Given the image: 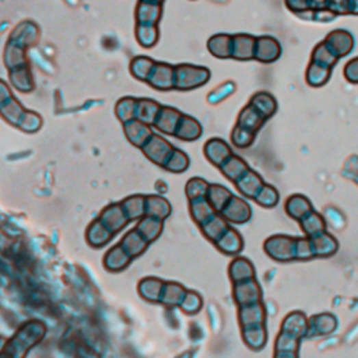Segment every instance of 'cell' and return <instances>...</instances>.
I'll return each mask as SVG.
<instances>
[{
    "label": "cell",
    "instance_id": "obj_1",
    "mask_svg": "<svg viewBox=\"0 0 358 358\" xmlns=\"http://www.w3.org/2000/svg\"><path fill=\"white\" fill-rule=\"evenodd\" d=\"M162 230V218L144 216L142 222L127 233L122 241L105 255V266L110 270H123L130 260L143 253L150 242H153Z\"/></svg>",
    "mask_w": 358,
    "mask_h": 358
},
{
    "label": "cell",
    "instance_id": "obj_2",
    "mask_svg": "<svg viewBox=\"0 0 358 358\" xmlns=\"http://www.w3.org/2000/svg\"><path fill=\"white\" fill-rule=\"evenodd\" d=\"M135 220H139V217L127 207L125 201L110 205L88 227L87 241L94 248H101L123 229L127 221Z\"/></svg>",
    "mask_w": 358,
    "mask_h": 358
},
{
    "label": "cell",
    "instance_id": "obj_3",
    "mask_svg": "<svg viewBox=\"0 0 358 358\" xmlns=\"http://www.w3.org/2000/svg\"><path fill=\"white\" fill-rule=\"evenodd\" d=\"M210 80V71L193 64L175 66V90L190 91L205 86Z\"/></svg>",
    "mask_w": 358,
    "mask_h": 358
},
{
    "label": "cell",
    "instance_id": "obj_4",
    "mask_svg": "<svg viewBox=\"0 0 358 358\" xmlns=\"http://www.w3.org/2000/svg\"><path fill=\"white\" fill-rule=\"evenodd\" d=\"M140 150L151 162L159 166L161 168H166L167 162L170 161L172 153L175 151L171 143H168L166 139H162L159 135L155 133L150 136V139L143 144Z\"/></svg>",
    "mask_w": 358,
    "mask_h": 358
},
{
    "label": "cell",
    "instance_id": "obj_5",
    "mask_svg": "<svg viewBox=\"0 0 358 358\" xmlns=\"http://www.w3.org/2000/svg\"><path fill=\"white\" fill-rule=\"evenodd\" d=\"M296 244L297 238L274 235L266 241L265 251L274 260H279V262H290V260L296 259Z\"/></svg>",
    "mask_w": 358,
    "mask_h": 358
},
{
    "label": "cell",
    "instance_id": "obj_6",
    "mask_svg": "<svg viewBox=\"0 0 358 358\" xmlns=\"http://www.w3.org/2000/svg\"><path fill=\"white\" fill-rule=\"evenodd\" d=\"M149 86L158 91H170L175 88V66L168 63L155 62L147 79Z\"/></svg>",
    "mask_w": 358,
    "mask_h": 358
},
{
    "label": "cell",
    "instance_id": "obj_7",
    "mask_svg": "<svg viewBox=\"0 0 358 358\" xmlns=\"http://www.w3.org/2000/svg\"><path fill=\"white\" fill-rule=\"evenodd\" d=\"M281 56V45L272 36H260L256 37L255 47V60L260 63H274Z\"/></svg>",
    "mask_w": 358,
    "mask_h": 358
},
{
    "label": "cell",
    "instance_id": "obj_8",
    "mask_svg": "<svg viewBox=\"0 0 358 358\" xmlns=\"http://www.w3.org/2000/svg\"><path fill=\"white\" fill-rule=\"evenodd\" d=\"M234 297L238 304V308L262 303L260 301L262 292H260V287L255 279L234 283Z\"/></svg>",
    "mask_w": 358,
    "mask_h": 358
},
{
    "label": "cell",
    "instance_id": "obj_9",
    "mask_svg": "<svg viewBox=\"0 0 358 358\" xmlns=\"http://www.w3.org/2000/svg\"><path fill=\"white\" fill-rule=\"evenodd\" d=\"M323 41L327 42V45L333 51V53L339 59L350 55L354 49V37L347 29L343 28L333 29Z\"/></svg>",
    "mask_w": 358,
    "mask_h": 358
},
{
    "label": "cell",
    "instance_id": "obj_10",
    "mask_svg": "<svg viewBox=\"0 0 358 358\" xmlns=\"http://www.w3.org/2000/svg\"><path fill=\"white\" fill-rule=\"evenodd\" d=\"M265 322H266V309L262 303L240 308V323L242 332L259 327H266Z\"/></svg>",
    "mask_w": 358,
    "mask_h": 358
},
{
    "label": "cell",
    "instance_id": "obj_11",
    "mask_svg": "<svg viewBox=\"0 0 358 358\" xmlns=\"http://www.w3.org/2000/svg\"><path fill=\"white\" fill-rule=\"evenodd\" d=\"M220 214L231 224H245L246 221H249L252 210L244 199L233 196Z\"/></svg>",
    "mask_w": 358,
    "mask_h": 358
},
{
    "label": "cell",
    "instance_id": "obj_12",
    "mask_svg": "<svg viewBox=\"0 0 358 358\" xmlns=\"http://www.w3.org/2000/svg\"><path fill=\"white\" fill-rule=\"evenodd\" d=\"M182 115H183L182 112H179L172 107H161L153 126L161 133L174 136Z\"/></svg>",
    "mask_w": 358,
    "mask_h": 358
},
{
    "label": "cell",
    "instance_id": "obj_13",
    "mask_svg": "<svg viewBox=\"0 0 358 358\" xmlns=\"http://www.w3.org/2000/svg\"><path fill=\"white\" fill-rule=\"evenodd\" d=\"M205 155L213 166L220 168L233 155V150L222 139L213 138L205 144Z\"/></svg>",
    "mask_w": 358,
    "mask_h": 358
},
{
    "label": "cell",
    "instance_id": "obj_14",
    "mask_svg": "<svg viewBox=\"0 0 358 358\" xmlns=\"http://www.w3.org/2000/svg\"><path fill=\"white\" fill-rule=\"evenodd\" d=\"M234 183H235V188L241 192V194H244L245 198L253 199V201L256 199L259 192L262 190V188L265 186L262 177H260L257 172H255L253 170H248Z\"/></svg>",
    "mask_w": 358,
    "mask_h": 358
},
{
    "label": "cell",
    "instance_id": "obj_15",
    "mask_svg": "<svg viewBox=\"0 0 358 358\" xmlns=\"http://www.w3.org/2000/svg\"><path fill=\"white\" fill-rule=\"evenodd\" d=\"M123 130H125V135H126L127 140L139 149H142L143 144L153 135L151 127L149 125L138 120V119L123 123Z\"/></svg>",
    "mask_w": 358,
    "mask_h": 358
},
{
    "label": "cell",
    "instance_id": "obj_16",
    "mask_svg": "<svg viewBox=\"0 0 358 358\" xmlns=\"http://www.w3.org/2000/svg\"><path fill=\"white\" fill-rule=\"evenodd\" d=\"M256 37L251 34H235L233 36V52L231 57L237 60H252L255 59Z\"/></svg>",
    "mask_w": 358,
    "mask_h": 358
},
{
    "label": "cell",
    "instance_id": "obj_17",
    "mask_svg": "<svg viewBox=\"0 0 358 358\" xmlns=\"http://www.w3.org/2000/svg\"><path fill=\"white\" fill-rule=\"evenodd\" d=\"M249 104L260 114L262 115L266 120L269 118H272L276 112H277V101L274 97L268 92V91H257L255 92L252 97H251V100H249Z\"/></svg>",
    "mask_w": 358,
    "mask_h": 358
},
{
    "label": "cell",
    "instance_id": "obj_18",
    "mask_svg": "<svg viewBox=\"0 0 358 358\" xmlns=\"http://www.w3.org/2000/svg\"><path fill=\"white\" fill-rule=\"evenodd\" d=\"M174 136L183 142H194L202 136V126L194 118L182 115Z\"/></svg>",
    "mask_w": 358,
    "mask_h": 358
},
{
    "label": "cell",
    "instance_id": "obj_19",
    "mask_svg": "<svg viewBox=\"0 0 358 358\" xmlns=\"http://www.w3.org/2000/svg\"><path fill=\"white\" fill-rule=\"evenodd\" d=\"M284 207L287 214L297 221H301L309 213L314 212L312 203L309 202L308 198L303 196V194H292L291 198L287 199Z\"/></svg>",
    "mask_w": 358,
    "mask_h": 358
},
{
    "label": "cell",
    "instance_id": "obj_20",
    "mask_svg": "<svg viewBox=\"0 0 358 358\" xmlns=\"http://www.w3.org/2000/svg\"><path fill=\"white\" fill-rule=\"evenodd\" d=\"M332 72H333V69H331V68H327V66H323V64L311 62L308 64L307 72H305V81L309 87L320 88L329 81V79L332 77Z\"/></svg>",
    "mask_w": 358,
    "mask_h": 358
},
{
    "label": "cell",
    "instance_id": "obj_21",
    "mask_svg": "<svg viewBox=\"0 0 358 358\" xmlns=\"http://www.w3.org/2000/svg\"><path fill=\"white\" fill-rule=\"evenodd\" d=\"M207 49L213 56H216L218 59L231 57L233 36H230V34H216V36H213L207 41Z\"/></svg>",
    "mask_w": 358,
    "mask_h": 358
},
{
    "label": "cell",
    "instance_id": "obj_22",
    "mask_svg": "<svg viewBox=\"0 0 358 358\" xmlns=\"http://www.w3.org/2000/svg\"><path fill=\"white\" fill-rule=\"evenodd\" d=\"M265 122H266V119L260 115L251 104H248L240 112L237 125H240L241 127H244L246 130H251V132H253V133H257L259 129L264 126Z\"/></svg>",
    "mask_w": 358,
    "mask_h": 358
},
{
    "label": "cell",
    "instance_id": "obj_23",
    "mask_svg": "<svg viewBox=\"0 0 358 358\" xmlns=\"http://www.w3.org/2000/svg\"><path fill=\"white\" fill-rule=\"evenodd\" d=\"M312 244L314 257H324L332 256L337 251V241L328 233H322L316 237L309 238Z\"/></svg>",
    "mask_w": 358,
    "mask_h": 358
},
{
    "label": "cell",
    "instance_id": "obj_24",
    "mask_svg": "<svg viewBox=\"0 0 358 358\" xmlns=\"http://www.w3.org/2000/svg\"><path fill=\"white\" fill-rule=\"evenodd\" d=\"M234 196V194L227 189L222 185H209L207 193H206V199L209 201V203L213 206V209L217 213H221L222 209L227 206V203L230 202V199Z\"/></svg>",
    "mask_w": 358,
    "mask_h": 358
},
{
    "label": "cell",
    "instance_id": "obj_25",
    "mask_svg": "<svg viewBox=\"0 0 358 358\" xmlns=\"http://www.w3.org/2000/svg\"><path fill=\"white\" fill-rule=\"evenodd\" d=\"M162 16V5L139 2L136 9V21L142 25H158Z\"/></svg>",
    "mask_w": 358,
    "mask_h": 358
},
{
    "label": "cell",
    "instance_id": "obj_26",
    "mask_svg": "<svg viewBox=\"0 0 358 358\" xmlns=\"http://www.w3.org/2000/svg\"><path fill=\"white\" fill-rule=\"evenodd\" d=\"M37 40H38V28L31 21L23 23L18 28L14 29V32L10 37V41L17 42L24 48L29 47V44H34Z\"/></svg>",
    "mask_w": 358,
    "mask_h": 358
},
{
    "label": "cell",
    "instance_id": "obj_27",
    "mask_svg": "<svg viewBox=\"0 0 358 358\" xmlns=\"http://www.w3.org/2000/svg\"><path fill=\"white\" fill-rule=\"evenodd\" d=\"M221 172L224 174L225 178H229L230 181L235 182L238 178H241L248 170V164L240 157V155H231L229 159H227L224 164L220 167Z\"/></svg>",
    "mask_w": 358,
    "mask_h": 358
},
{
    "label": "cell",
    "instance_id": "obj_28",
    "mask_svg": "<svg viewBox=\"0 0 358 358\" xmlns=\"http://www.w3.org/2000/svg\"><path fill=\"white\" fill-rule=\"evenodd\" d=\"M162 105H159L158 103H155L154 100H149V99H142L138 101V108H136V119L153 126L155 122V118L159 112Z\"/></svg>",
    "mask_w": 358,
    "mask_h": 358
},
{
    "label": "cell",
    "instance_id": "obj_29",
    "mask_svg": "<svg viewBox=\"0 0 358 358\" xmlns=\"http://www.w3.org/2000/svg\"><path fill=\"white\" fill-rule=\"evenodd\" d=\"M5 63L9 68V71L25 66L27 59H25V48L18 45L17 42H13L9 40V44L5 51Z\"/></svg>",
    "mask_w": 358,
    "mask_h": 358
},
{
    "label": "cell",
    "instance_id": "obj_30",
    "mask_svg": "<svg viewBox=\"0 0 358 358\" xmlns=\"http://www.w3.org/2000/svg\"><path fill=\"white\" fill-rule=\"evenodd\" d=\"M230 277L234 283L255 279V270L252 264L244 257H235L230 266Z\"/></svg>",
    "mask_w": 358,
    "mask_h": 358
},
{
    "label": "cell",
    "instance_id": "obj_31",
    "mask_svg": "<svg viewBox=\"0 0 358 358\" xmlns=\"http://www.w3.org/2000/svg\"><path fill=\"white\" fill-rule=\"evenodd\" d=\"M300 222H301L303 231L305 233V235L308 238L316 237L327 230V222H324V218L315 210L312 213H309L305 218H303Z\"/></svg>",
    "mask_w": 358,
    "mask_h": 358
},
{
    "label": "cell",
    "instance_id": "obj_32",
    "mask_svg": "<svg viewBox=\"0 0 358 358\" xmlns=\"http://www.w3.org/2000/svg\"><path fill=\"white\" fill-rule=\"evenodd\" d=\"M9 75H10V80L13 83V86L18 91L28 92L34 88V80H32L28 64H25V66H21V68H17V69H13V71H9Z\"/></svg>",
    "mask_w": 358,
    "mask_h": 358
},
{
    "label": "cell",
    "instance_id": "obj_33",
    "mask_svg": "<svg viewBox=\"0 0 358 358\" xmlns=\"http://www.w3.org/2000/svg\"><path fill=\"white\" fill-rule=\"evenodd\" d=\"M311 62H315V63L323 64V66L333 69L337 64V62H339V57L327 45V42L322 41L318 45H315V48L312 51V60Z\"/></svg>",
    "mask_w": 358,
    "mask_h": 358
},
{
    "label": "cell",
    "instance_id": "obj_34",
    "mask_svg": "<svg viewBox=\"0 0 358 358\" xmlns=\"http://www.w3.org/2000/svg\"><path fill=\"white\" fill-rule=\"evenodd\" d=\"M155 62L147 56H136L130 62V75L135 79L147 81Z\"/></svg>",
    "mask_w": 358,
    "mask_h": 358
},
{
    "label": "cell",
    "instance_id": "obj_35",
    "mask_svg": "<svg viewBox=\"0 0 358 358\" xmlns=\"http://www.w3.org/2000/svg\"><path fill=\"white\" fill-rule=\"evenodd\" d=\"M138 99L133 97H125L116 104V116L122 123L136 119V108H138Z\"/></svg>",
    "mask_w": 358,
    "mask_h": 358
},
{
    "label": "cell",
    "instance_id": "obj_36",
    "mask_svg": "<svg viewBox=\"0 0 358 358\" xmlns=\"http://www.w3.org/2000/svg\"><path fill=\"white\" fill-rule=\"evenodd\" d=\"M136 38L143 48H153L159 38L158 25H142L136 27Z\"/></svg>",
    "mask_w": 358,
    "mask_h": 358
},
{
    "label": "cell",
    "instance_id": "obj_37",
    "mask_svg": "<svg viewBox=\"0 0 358 358\" xmlns=\"http://www.w3.org/2000/svg\"><path fill=\"white\" fill-rule=\"evenodd\" d=\"M242 335H244L245 343L251 348H253V350L264 348L266 342H268L266 327H259V328H253V329L245 331V332H242Z\"/></svg>",
    "mask_w": 358,
    "mask_h": 358
},
{
    "label": "cell",
    "instance_id": "obj_38",
    "mask_svg": "<svg viewBox=\"0 0 358 358\" xmlns=\"http://www.w3.org/2000/svg\"><path fill=\"white\" fill-rule=\"evenodd\" d=\"M24 112H25V110L16 99H12L9 103L0 107V115H2L9 123H12L14 126H18Z\"/></svg>",
    "mask_w": 358,
    "mask_h": 358
},
{
    "label": "cell",
    "instance_id": "obj_39",
    "mask_svg": "<svg viewBox=\"0 0 358 358\" xmlns=\"http://www.w3.org/2000/svg\"><path fill=\"white\" fill-rule=\"evenodd\" d=\"M279 201H280V194H279L277 189L269 183H265V186L262 188V190L259 192V194L255 199V202L257 205L266 207V209H272V207L277 206Z\"/></svg>",
    "mask_w": 358,
    "mask_h": 358
},
{
    "label": "cell",
    "instance_id": "obj_40",
    "mask_svg": "<svg viewBox=\"0 0 358 358\" xmlns=\"http://www.w3.org/2000/svg\"><path fill=\"white\" fill-rule=\"evenodd\" d=\"M255 140H256V133L241 127L240 125H235V127L233 129V133H231V142L235 147L248 149L255 143Z\"/></svg>",
    "mask_w": 358,
    "mask_h": 358
},
{
    "label": "cell",
    "instance_id": "obj_41",
    "mask_svg": "<svg viewBox=\"0 0 358 358\" xmlns=\"http://www.w3.org/2000/svg\"><path fill=\"white\" fill-rule=\"evenodd\" d=\"M336 318L333 315H318L315 318H312V324H308V327H315L316 332L319 335H327V333H331L335 331L336 328Z\"/></svg>",
    "mask_w": 358,
    "mask_h": 358
},
{
    "label": "cell",
    "instance_id": "obj_42",
    "mask_svg": "<svg viewBox=\"0 0 358 358\" xmlns=\"http://www.w3.org/2000/svg\"><path fill=\"white\" fill-rule=\"evenodd\" d=\"M237 86L233 81H225L221 86L216 87L209 95H207V100L210 104H218L221 101H224L225 99H229L230 95H233L235 92Z\"/></svg>",
    "mask_w": 358,
    "mask_h": 358
},
{
    "label": "cell",
    "instance_id": "obj_43",
    "mask_svg": "<svg viewBox=\"0 0 358 358\" xmlns=\"http://www.w3.org/2000/svg\"><path fill=\"white\" fill-rule=\"evenodd\" d=\"M209 185L205 179L202 178H192L188 183H186V196L188 201L194 199V198H202L206 196Z\"/></svg>",
    "mask_w": 358,
    "mask_h": 358
},
{
    "label": "cell",
    "instance_id": "obj_44",
    "mask_svg": "<svg viewBox=\"0 0 358 358\" xmlns=\"http://www.w3.org/2000/svg\"><path fill=\"white\" fill-rule=\"evenodd\" d=\"M188 167H189V158H188V155H186L183 151L175 149V151L172 153L170 161L167 162L166 170H168V171H171V172L179 174V172L186 171Z\"/></svg>",
    "mask_w": 358,
    "mask_h": 358
},
{
    "label": "cell",
    "instance_id": "obj_45",
    "mask_svg": "<svg viewBox=\"0 0 358 358\" xmlns=\"http://www.w3.org/2000/svg\"><path fill=\"white\" fill-rule=\"evenodd\" d=\"M41 125H42V119L38 114L32 112V111H25L18 123V127L27 133H36L37 130L41 127Z\"/></svg>",
    "mask_w": 358,
    "mask_h": 358
},
{
    "label": "cell",
    "instance_id": "obj_46",
    "mask_svg": "<svg viewBox=\"0 0 358 358\" xmlns=\"http://www.w3.org/2000/svg\"><path fill=\"white\" fill-rule=\"evenodd\" d=\"M344 77L351 84H358V56L347 62L344 66Z\"/></svg>",
    "mask_w": 358,
    "mask_h": 358
},
{
    "label": "cell",
    "instance_id": "obj_47",
    "mask_svg": "<svg viewBox=\"0 0 358 358\" xmlns=\"http://www.w3.org/2000/svg\"><path fill=\"white\" fill-rule=\"evenodd\" d=\"M284 3L290 12H292L297 16L312 9L309 0H284Z\"/></svg>",
    "mask_w": 358,
    "mask_h": 358
},
{
    "label": "cell",
    "instance_id": "obj_48",
    "mask_svg": "<svg viewBox=\"0 0 358 358\" xmlns=\"http://www.w3.org/2000/svg\"><path fill=\"white\" fill-rule=\"evenodd\" d=\"M337 17L335 12H332L329 8H322L314 10V21L318 23H331Z\"/></svg>",
    "mask_w": 358,
    "mask_h": 358
},
{
    "label": "cell",
    "instance_id": "obj_49",
    "mask_svg": "<svg viewBox=\"0 0 358 358\" xmlns=\"http://www.w3.org/2000/svg\"><path fill=\"white\" fill-rule=\"evenodd\" d=\"M348 3L350 0H329L328 6L332 12L339 14H348Z\"/></svg>",
    "mask_w": 358,
    "mask_h": 358
},
{
    "label": "cell",
    "instance_id": "obj_50",
    "mask_svg": "<svg viewBox=\"0 0 358 358\" xmlns=\"http://www.w3.org/2000/svg\"><path fill=\"white\" fill-rule=\"evenodd\" d=\"M12 99H14L10 87L6 84V81H3L0 79V107L5 105L6 103H9Z\"/></svg>",
    "mask_w": 358,
    "mask_h": 358
},
{
    "label": "cell",
    "instance_id": "obj_51",
    "mask_svg": "<svg viewBox=\"0 0 358 358\" xmlns=\"http://www.w3.org/2000/svg\"><path fill=\"white\" fill-rule=\"evenodd\" d=\"M311 2V8L315 10V9H322V8H327L328 6V2L329 0H309Z\"/></svg>",
    "mask_w": 358,
    "mask_h": 358
},
{
    "label": "cell",
    "instance_id": "obj_52",
    "mask_svg": "<svg viewBox=\"0 0 358 358\" xmlns=\"http://www.w3.org/2000/svg\"><path fill=\"white\" fill-rule=\"evenodd\" d=\"M348 14L358 16V0H350V3H348Z\"/></svg>",
    "mask_w": 358,
    "mask_h": 358
},
{
    "label": "cell",
    "instance_id": "obj_53",
    "mask_svg": "<svg viewBox=\"0 0 358 358\" xmlns=\"http://www.w3.org/2000/svg\"><path fill=\"white\" fill-rule=\"evenodd\" d=\"M274 358H298L297 354H274Z\"/></svg>",
    "mask_w": 358,
    "mask_h": 358
},
{
    "label": "cell",
    "instance_id": "obj_54",
    "mask_svg": "<svg viewBox=\"0 0 358 358\" xmlns=\"http://www.w3.org/2000/svg\"><path fill=\"white\" fill-rule=\"evenodd\" d=\"M140 2L153 3V5H162V2H164V0H140Z\"/></svg>",
    "mask_w": 358,
    "mask_h": 358
},
{
    "label": "cell",
    "instance_id": "obj_55",
    "mask_svg": "<svg viewBox=\"0 0 358 358\" xmlns=\"http://www.w3.org/2000/svg\"><path fill=\"white\" fill-rule=\"evenodd\" d=\"M216 2H227V0H216Z\"/></svg>",
    "mask_w": 358,
    "mask_h": 358
}]
</instances>
